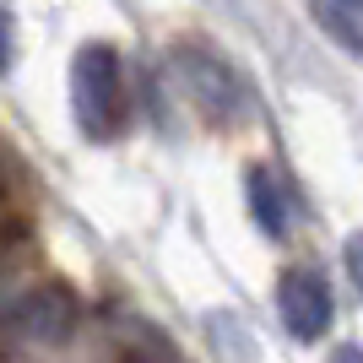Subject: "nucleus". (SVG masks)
<instances>
[{
	"instance_id": "obj_1",
	"label": "nucleus",
	"mask_w": 363,
	"mask_h": 363,
	"mask_svg": "<svg viewBox=\"0 0 363 363\" xmlns=\"http://www.w3.org/2000/svg\"><path fill=\"white\" fill-rule=\"evenodd\" d=\"M71 114L92 141H108L125 114V87H120V55L108 44H82L71 60Z\"/></svg>"
},
{
	"instance_id": "obj_2",
	"label": "nucleus",
	"mask_w": 363,
	"mask_h": 363,
	"mask_svg": "<svg viewBox=\"0 0 363 363\" xmlns=\"http://www.w3.org/2000/svg\"><path fill=\"white\" fill-rule=\"evenodd\" d=\"M71 325H76V298L60 282H44V288L22 293V298L0 315V331H6V342H16V347H55Z\"/></svg>"
},
{
	"instance_id": "obj_3",
	"label": "nucleus",
	"mask_w": 363,
	"mask_h": 363,
	"mask_svg": "<svg viewBox=\"0 0 363 363\" xmlns=\"http://www.w3.org/2000/svg\"><path fill=\"white\" fill-rule=\"evenodd\" d=\"M277 309H282V325H288L298 342L325 336V325H331V288H325V277L309 272V266L282 272V282H277Z\"/></svg>"
},
{
	"instance_id": "obj_4",
	"label": "nucleus",
	"mask_w": 363,
	"mask_h": 363,
	"mask_svg": "<svg viewBox=\"0 0 363 363\" xmlns=\"http://www.w3.org/2000/svg\"><path fill=\"white\" fill-rule=\"evenodd\" d=\"M244 196H250V217H255L266 233H288V190L277 179L272 168H250L244 174Z\"/></svg>"
},
{
	"instance_id": "obj_5",
	"label": "nucleus",
	"mask_w": 363,
	"mask_h": 363,
	"mask_svg": "<svg viewBox=\"0 0 363 363\" xmlns=\"http://www.w3.org/2000/svg\"><path fill=\"white\" fill-rule=\"evenodd\" d=\"M347 277H352V288L363 293V233L347 239Z\"/></svg>"
},
{
	"instance_id": "obj_6",
	"label": "nucleus",
	"mask_w": 363,
	"mask_h": 363,
	"mask_svg": "<svg viewBox=\"0 0 363 363\" xmlns=\"http://www.w3.org/2000/svg\"><path fill=\"white\" fill-rule=\"evenodd\" d=\"M11 71V16L0 11V76Z\"/></svg>"
},
{
	"instance_id": "obj_7",
	"label": "nucleus",
	"mask_w": 363,
	"mask_h": 363,
	"mask_svg": "<svg viewBox=\"0 0 363 363\" xmlns=\"http://www.w3.org/2000/svg\"><path fill=\"white\" fill-rule=\"evenodd\" d=\"M331 363H363V347H352V342H347V347L331 352Z\"/></svg>"
},
{
	"instance_id": "obj_8",
	"label": "nucleus",
	"mask_w": 363,
	"mask_h": 363,
	"mask_svg": "<svg viewBox=\"0 0 363 363\" xmlns=\"http://www.w3.org/2000/svg\"><path fill=\"white\" fill-rule=\"evenodd\" d=\"M342 6H352V11H363V0H342Z\"/></svg>"
}]
</instances>
